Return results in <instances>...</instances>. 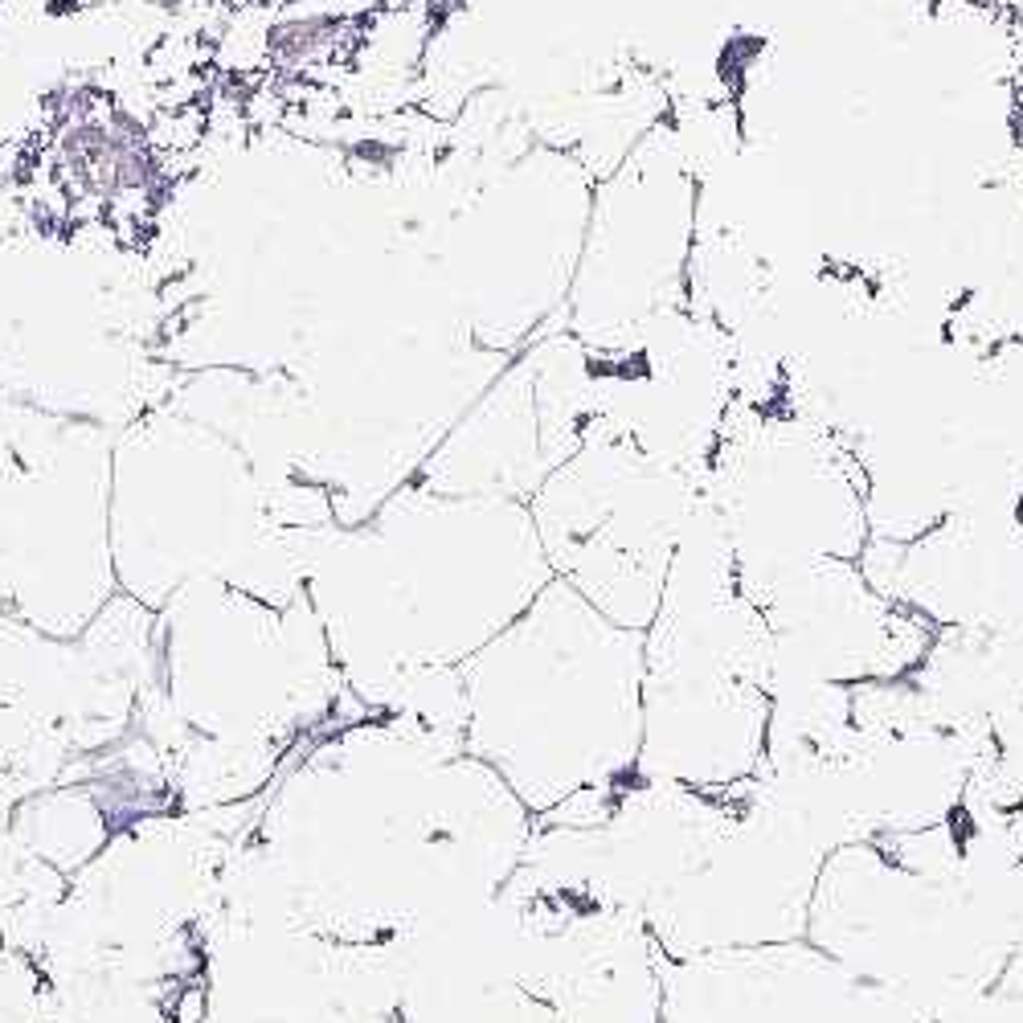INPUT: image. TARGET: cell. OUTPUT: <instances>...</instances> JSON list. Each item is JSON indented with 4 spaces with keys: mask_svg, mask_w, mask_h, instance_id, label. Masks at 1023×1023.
Instances as JSON below:
<instances>
[{
    "mask_svg": "<svg viewBox=\"0 0 1023 1023\" xmlns=\"http://www.w3.org/2000/svg\"><path fill=\"white\" fill-rule=\"evenodd\" d=\"M774 643L737 582L729 537L704 504L692 512L643 635L639 778L737 790L766 762Z\"/></svg>",
    "mask_w": 1023,
    "mask_h": 1023,
    "instance_id": "obj_1",
    "label": "cell"
}]
</instances>
